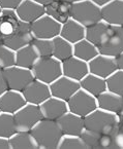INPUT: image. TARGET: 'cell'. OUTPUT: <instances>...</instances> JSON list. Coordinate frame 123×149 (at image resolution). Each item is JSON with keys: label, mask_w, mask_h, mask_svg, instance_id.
Wrapping results in <instances>:
<instances>
[{"label": "cell", "mask_w": 123, "mask_h": 149, "mask_svg": "<svg viewBox=\"0 0 123 149\" xmlns=\"http://www.w3.org/2000/svg\"><path fill=\"white\" fill-rule=\"evenodd\" d=\"M85 130L98 135L114 136L119 130V114L111 113L99 108L84 117Z\"/></svg>", "instance_id": "6da1fadb"}, {"label": "cell", "mask_w": 123, "mask_h": 149, "mask_svg": "<svg viewBox=\"0 0 123 149\" xmlns=\"http://www.w3.org/2000/svg\"><path fill=\"white\" fill-rule=\"evenodd\" d=\"M38 149H56L63 137L57 121L42 118L30 131Z\"/></svg>", "instance_id": "7a4b0ae2"}, {"label": "cell", "mask_w": 123, "mask_h": 149, "mask_svg": "<svg viewBox=\"0 0 123 149\" xmlns=\"http://www.w3.org/2000/svg\"><path fill=\"white\" fill-rule=\"evenodd\" d=\"M31 72L34 79L50 86L56 79L62 76L61 62L54 57L38 58L36 63L33 65Z\"/></svg>", "instance_id": "3957f363"}, {"label": "cell", "mask_w": 123, "mask_h": 149, "mask_svg": "<svg viewBox=\"0 0 123 149\" xmlns=\"http://www.w3.org/2000/svg\"><path fill=\"white\" fill-rule=\"evenodd\" d=\"M70 19L78 22L84 27L101 21V8L90 0H84L74 3L70 6Z\"/></svg>", "instance_id": "277c9868"}, {"label": "cell", "mask_w": 123, "mask_h": 149, "mask_svg": "<svg viewBox=\"0 0 123 149\" xmlns=\"http://www.w3.org/2000/svg\"><path fill=\"white\" fill-rule=\"evenodd\" d=\"M0 71L6 82L7 88L11 91L22 93L24 88L34 79L31 70L18 66H13Z\"/></svg>", "instance_id": "5b68a950"}, {"label": "cell", "mask_w": 123, "mask_h": 149, "mask_svg": "<svg viewBox=\"0 0 123 149\" xmlns=\"http://www.w3.org/2000/svg\"><path fill=\"white\" fill-rule=\"evenodd\" d=\"M18 132H30L44 117L38 105L26 103L13 114Z\"/></svg>", "instance_id": "8992f818"}, {"label": "cell", "mask_w": 123, "mask_h": 149, "mask_svg": "<svg viewBox=\"0 0 123 149\" xmlns=\"http://www.w3.org/2000/svg\"><path fill=\"white\" fill-rule=\"evenodd\" d=\"M99 54L116 58L123 53V26L110 25L108 34L98 46Z\"/></svg>", "instance_id": "52a82bcc"}, {"label": "cell", "mask_w": 123, "mask_h": 149, "mask_svg": "<svg viewBox=\"0 0 123 149\" xmlns=\"http://www.w3.org/2000/svg\"><path fill=\"white\" fill-rule=\"evenodd\" d=\"M66 103L68 111L81 117L87 116L88 114L97 109L96 98L82 88H80Z\"/></svg>", "instance_id": "ba28073f"}, {"label": "cell", "mask_w": 123, "mask_h": 149, "mask_svg": "<svg viewBox=\"0 0 123 149\" xmlns=\"http://www.w3.org/2000/svg\"><path fill=\"white\" fill-rule=\"evenodd\" d=\"M33 39L31 33V24L20 21L17 30L7 37L0 38V44L17 52L24 46H27L31 43Z\"/></svg>", "instance_id": "9c48e42d"}, {"label": "cell", "mask_w": 123, "mask_h": 149, "mask_svg": "<svg viewBox=\"0 0 123 149\" xmlns=\"http://www.w3.org/2000/svg\"><path fill=\"white\" fill-rule=\"evenodd\" d=\"M61 24L45 15L38 20L31 23V33L33 38L40 39H54L59 36Z\"/></svg>", "instance_id": "30bf717a"}, {"label": "cell", "mask_w": 123, "mask_h": 149, "mask_svg": "<svg viewBox=\"0 0 123 149\" xmlns=\"http://www.w3.org/2000/svg\"><path fill=\"white\" fill-rule=\"evenodd\" d=\"M81 88L79 81L70 79L66 76H60L50 84L51 96L67 102Z\"/></svg>", "instance_id": "8fae6325"}, {"label": "cell", "mask_w": 123, "mask_h": 149, "mask_svg": "<svg viewBox=\"0 0 123 149\" xmlns=\"http://www.w3.org/2000/svg\"><path fill=\"white\" fill-rule=\"evenodd\" d=\"M88 68H89V73L103 79H107L115 71L118 70L116 59L101 54H98L94 59L88 62Z\"/></svg>", "instance_id": "7c38bea8"}, {"label": "cell", "mask_w": 123, "mask_h": 149, "mask_svg": "<svg viewBox=\"0 0 123 149\" xmlns=\"http://www.w3.org/2000/svg\"><path fill=\"white\" fill-rule=\"evenodd\" d=\"M26 103L40 106L51 97L50 86L42 81L33 79L22 92Z\"/></svg>", "instance_id": "4fadbf2b"}, {"label": "cell", "mask_w": 123, "mask_h": 149, "mask_svg": "<svg viewBox=\"0 0 123 149\" xmlns=\"http://www.w3.org/2000/svg\"><path fill=\"white\" fill-rule=\"evenodd\" d=\"M62 75L76 81H81L89 73L88 63L76 57H70L61 62Z\"/></svg>", "instance_id": "5bb4252c"}, {"label": "cell", "mask_w": 123, "mask_h": 149, "mask_svg": "<svg viewBox=\"0 0 123 149\" xmlns=\"http://www.w3.org/2000/svg\"><path fill=\"white\" fill-rule=\"evenodd\" d=\"M42 117L49 120L57 121L62 115L68 112L67 103L63 100L51 96L48 100L40 105Z\"/></svg>", "instance_id": "9a60e30c"}, {"label": "cell", "mask_w": 123, "mask_h": 149, "mask_svg": "<svg viewBox=\"0 0 123 149\" xmlns=\"http://www.w3.org/2000/svg\"><path fill=\"white\" fill-rule=\"evenodd\" d=\"M20 21L26 23H33L45 15V6L34 2L32 0H23L15 9Z\"/></svg>", "instance_id": "2e32d148"}, {"label": "cell", "mask_w": 123, "mask_h": 149, "mask_svg": "<svg viewBox=\"0 0 123 149\" xmlns=\"http://www.w3.org/2000/svg\"><path fill=\"white\" fill-rule=\"evenodd\" d=\"M63 136H80L85 130L84 117H81L71 112H66L57 120Z\"/></svg>", "instance_id": "e0dca14e"}, {"label": "cell", "mask_w": 123, "mask_h": 149, "mask_svg": "<svg viewBox=\"0 0 123 149\" xmlns=\"http://www.w3.org/2000/svg\"><path fill=\"white\" fill-rule=\"evenodd\" d=\"M26 105V101L21 92L7 90L0 97V112L15 114Z\"/></svg>", "instance_id": "ac0fdd59"}, {"label": "cell", "mask_w": 123, "mask_h": 149, "mask_svg": "<svg viewBox=\"0 0 123 149\" xmlns=\"http://www.w3.org/2000/svg\"><path fill=\"white\" fill-rule=\"evenodd\" d=\"M101 19L109 25L123 26V0H113L101 7Z\"/></svg>", "instance_id": "d6986e66"}, {"label": "cell", "mask_w": 123, "mask_h": 149, "mask_svg": "<svg viewBox=\"0 0 123 149\" xmlns=\"http://www.w3.org/2000/svg\"><path fill=\"white\" fill-rule=\"evenodd\" d=\"M96 102L97 108L101 110L115 114H120L121 111H122L123 97L114 94V93L110 92L108 90L97 97Z\"/></svg>", "instance_id": "ffe728a7"}, {"label": "cell", "mask_w": 123, "mask_h": 149, "mask_svg": "<svg viewBox=\"0 0 123 149\" xmlns=\"http://www.w3.org/2000/svg\"><path fill=\"white\" fill-rule=\"evenodd\" d=\"M70 6L71 4L63 0H54L45 5V13L62 25L70 19Z\"/></svg>", "instance_id": "44dd1931"}, {"label": "cell", "mask_w": 123, "mask_h": 149, "mask_svg": "<svg viewBox=\"0 0 123 149\" xmlns=\"http://www.w3.org/2000/svg\"><path fill=\"white\" fill-rule=\"evenodd\" d=\"M59 35L66 41L75 44L85 39V27L74 21L73 19H69L67 22L61 25Z\"/></svg>", "instance_id": "7402d4cb"}, {"label": "cell", "mask_w": 123, "mask_h": 149, "mask_svg": "<svg viewBox=\"0 0 123 149\" xmlns=\"http://www.w3.org/2000/svg\"><path fill=\"white\" fill-rule=\"evenodd\" d=\"M20 23V19L17 15L15 9L2 8L0 13V38L11 35Z\"/></svg>", "instance_id": "603a6c76"}, {"label": "cell", "mask_w": 123, "mask_h": 149, "mask_svg": "<svg viewBox=\"0 0 123 149\" xmlns=\"http://www.w3.org/2000/svg\"><path fill=\"white\" fill-rule=\"evenodd\" d=\"M109 27L110 25L103 22L102 20L90 26L85 27V39L98 47L108 34Z\"/></svg>", "instance_id": "cb8c5ba5"}, {"label": "cell", "mask_w": 123, "mask_h": 149, "mask_svg": "<svg viewBox=\"0 0 123 149\" xmlns=\"http://www.w3.org/2000/svg\"><path fill=\"white\" fill-rule=\"evenodd\" d=\"M81 88L87 92L88 94L92 95L93 97L97 98L100 94L107 91V82L105 79L98 77L94 74L88 73L81 81H80Z\"/></svg>", "instance_id": "d4e9b609"}, {"label": "cell", "mask_w": 123, "mask_h": 149, "mask_svg": "<svg viewBox=\"0 0 123 149\" xmlns=\"http://www.w3.org/2000/svg\"><path fill=\"white\" fill-rule=\"evenodd\" d=\"M38 60L37 54L31 44L24 46L21 49L16 52V66L31 70L36 61Z\"/></svg>", "instance_id": "484cf974"}, {"label": "cell", "mask_w": 123, "mask_h": 149, "mask_svg": "<svg viewBox=\"0 0 123 149\" xmlns=\"http://www.w3.org/2000/svg\"><path fill=\"white\" fill-rule=\"evenodd\" d=\"M99 54L98 48L91 42L83 39L74 44V57L84 62H90Z\"/></svg>", "instance_id": "4316f807"}, {"label": "cell", "mask_w": 123, "mask_h": 149, "mask_svg": "<svg viewBox=\"0 0 123 149\" xmlns=\"http://www.w3.org/2000/svg\"><path fill=\"white\" fill-rule=\"evenodd\" d=\"M52 42H53L52 57L57 59L58 61L62 62L74 56V44L66 41L60 35L55 37L54 39H52Z\"/></svg>", "instance_id": "83f0119b"}, {"label": "cell", "mask_w": 123, "mask_h": 149, "mask_svg": "<svg viewBox=\"0 0 123 149\" xmlns=\"http://www.w3.org/2000/svg\"><path fill=\"white\" fill-rule=\"evenodd\" d=\"M11 149H38L30 132H17L9 138Z\"/></svg>", "instance_id": "f1b7e54d"}, {"label": "cell", "mask_w": 123, "mask_h": 149, "mask_svg": "<svg viewBox=\"0 0 123 149\" xmlns=\"http://www.w3.org/2000/svg\"><path fill=\"white\" fill-rule=\"evenodd\" d=\"M18 132L13 114L0 112V137L9 139Z\"/></svg>", "instance_id": "f546056e"}, {"label": "cell", "mask_w": 123, "mask_h": 149, "mask_svg": "<svg viewBox=\"0 0 123 149\" xmlns=\"http://www.w3.org/2000/svg\"><path fill=\"white\" fill-rule=\"evenodd\" d=\"M107 90L123 97V70H117L105 79Z\"/></svg>", "instance_id": "4dcf8cb0"}, {"label": "cell", "mask_w": 123, "mask_h": 149, "mask_svg": "<svg viewBox=\"0 0 123 149\" xmlns=\"http://www.w3.org/2000/svg\"><path fill=\"white\" fill-rule=\"evenodd\" d=\"M31 45L34 48L35 53L37 54L38 58L52 57L53 54V42L50 39H40L33 38Z\"/></svg>", "instance_id": "1f68e13d"}, {"label": "cell", "mask_w": 123, "mask_h": 149, "mask_svg": "<svg viewBox=\"0 0 123 149\" xmlns=\"http://www.w3.org/2000/svg\"><path fill=\"white\" fill-rule=\"evenodd\" d=\"M16 66V52L0 44V70Z\"/></svg>", "instance_id": "d6a6232c"}, {"label": "cell", "mask_w": 123, "mask_h": 149, "mask_svg": "<svg viewBox=\"0 0 123 149\" xmlns=\"http://www.w3.org/2000/svg\"><path fill=\"white\" fill-rule=\"evenodd\" d=\"M58 148H76V149H86L83 141L81 140L80 136H63L59 143Z\"/></svg>", "instance_id": "836d02e7"}, {"label": "cell", "mask_w": 123, "mask_h": 149, "mask_svg": "<svg viewBox=\"0 0 123 149\" xmlns=\"http://www.w3.org/2000/svg\"><path fill=\"white\" fill-rule=\"evenodd\" d=\"M80 138L83 141L84 145L86 146V149L88 148H98V141H99V135L94 133V132L84 130L82 134L80 135Z\"/></svg>", "instance_id": "e575fe53"}, {"label": "cell", "mask_w": 123, "mask_h": 149, "mask_svg": "<svg viewBox=\"0 0 123 149\" xmlns=\"http://www.w3.org/2000/svg\"><path fill=\"white\" fill-rule=\"evenodd\" d=\"M98 148H114L113 136L111 135H99Z\"/></svg>", "instance_id": "d590c367"}, {"label": "cell", "mask_w": 123, "mask_h": 149, "mask_svg": "<svg viewBox=\"0 0 123 149\" xmlns=\"http://www.w3.org/2000/svg\"><path fill=\"white\" fill-rule=\"evenodd\" d=\"M22 1L23 0H0V6L1 8L16 9Z\"/></svg>", "instance_id": "8d00e7d4"}, {"label": "cell", "mask_w": 123, "mask_h": 149, "mask_svg": "<svg viewBox=\"0 0 123 149\" xmlns=\"http://www.w3.org/2000/svg\"><path fill=\"white\" fill-rule=\"evenodd\" d=\"M113 141H114V148L123 149V131L118 130L116 134L113 136Z\"/></svg>", "instance_id": "74e56055"}, {"label": "cell", "mask_w": 123, "mask_h": 149, "mask_svg": "<svg viewBox=\"0 0 123 149\" xmlns=\"http://www.w3.org/2000/svg\"><path fill=\"white\" fill-rule=\"evenodd\" d=\"M7 90H8V88H7L6 82H5L4 78H3L2 74H1V71H0V97L2 96Z\"/></svg>", "instance_id": "f35d334b"}, {"label": "cell", "mask_w": 123, "mask_h": 149, "mask_svg": "<svg viewBox=\"0 0 123 149\" xmlns=\"http://www.w3.org/2000/svg\"><path fill=\"white\" fill-rule=\"evenodd\" d=\"M0 149H11L9 139L0 137Z\"/></svg>", "instance_id": "ab89813d"}, {"label": "cell", "mask_w": 123, "mask_h": 149, "mask_svg": "<svg viewBox=\"0 0 123 149\" xmlns=\"http://www.w3.org/2000/svg\"><path fill=\"white\" fill-rule=\"evenodd\" d=\"M90 1H92L94 4H96L97 6H99L101 8V7H103L105 5L110 3L111 1H113V0H90Z\"/></svg>", "instance_id": "60d3db41"}, {"label": "cell", "mask_w": 123, "mask_h": 149, "mask_svg": "<svg viewBox=\"0 0 123 149\" xmlns=\"http://www.w3.org/2000/svg\"><path fill=\"white\" fill-rule=\"evenodd\" d=\"M116 59V63H117V67H118L119 70H123V53L120 54L118 57L115 58Z\"/></svg>", "instance_id": "b9f144b4"}, {"label": "cell", "mask_w": 123, "mask_h": 149, "mask_svg": "<svg viewBox=\"0 0 123 149\" xmlns=\"http://www.w3.org/2000/svg\"><path fill=\"white\" fill-rule=\"evenodd\" d=\"M32 1H34V2L38 3V4H42V5H47L49 4V3H51L52 1H54V0H32Z\"/></svg>", "instance_id": "7bdbcfd3"}, {"label": "cell", "mask_w": 123, "mask_h": 149, "mask_svg": "<svg viewBox=\"0 0 123 149\" xmlns=\"http://www.w3.org/2000/svg\"><path fill=\"white\" fill-rule=\"evenodd\" d=\"M119 130L123 131V114H119Z\"/></svg>", "instance_id": "ee69618b"}, {"label": "cell", "mask_w": 123, "mask_h": 149, "mask_svg": "<svg viewBox=\"0 0 123 149\" xmlns=\"http://www.w3.org/2000/svg\"><path fill=\"white\" fill-rule=\"evenodd\" d=\"M63 1L69 3V4H74V3H78V2H81V1H84V0H63Z\"/></svg>", "instance_id": "f6af8a7d"}, {"label": "cell", "mask_w": 123, "mask_h": 149, "mask_svg": "<svg viewBox=\"0 0 123 149\" xmlns=\"http://www.w3.org/2000/svg\"><path fill=\"white\" fill-rule=\"evenodd\" d=\"M120 114H123V105H122V111H121V113Z\"/></svg>", "instance_id": "bcb514c9"}, {"label": "cell", "mask_w": 123, "mask_h": 149, "mask_svg": "<svg viewBox=\"0 0 123 149\" xmlns=\"http://www.w3.org/2000/svg\"><path fill=\"white\" fill-rule=\"evenodd\" d=\"M1 11H2V8H1V6H0V13H1Z\"/></svg>", "instance_id": "7dc6e473"}]
</instances>
